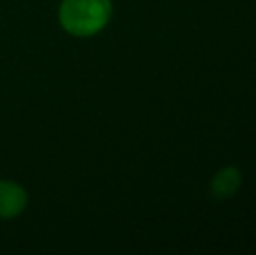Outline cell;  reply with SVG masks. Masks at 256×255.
<instances>
[{
  "mask_svg": "<svg viewBox=\"0 0 256 255\" xmlns=\"http://www.w3.org/2000/svg\"><path fill=\"white\" fill-rule=\"evenodd\" d=\"M110 14V0H63L60 23L70 35L91 37L106 27Z\"/></svg>",
  "mask_w": 256,
  "mask_h": 255,
  "instance_id": "cell-1",
  "label": "cell"
},
{
  "mask_svg": "<svg viewBox=\"0 0 256 255\" xmlns=\"http://www.w3.org/2000/svg\"><path fill=\"white\" fill-rule=\"evenodd\" d=\"M240 185V173L236 168H225L222 170L214 178H212L211 184V194L214 199L222 201L230 197L234 192L239 189Z\"/></svg>",
  "mask_w": 256,
  "mask_h": 255,
  "instance_id": "cell-3",
  "label": "cell"
},
{
  "mask_svg": "<svg viewBox=\"0 0 256 255\" xmlns=\"http://www.w3.org/2000/svg\"><path fill=\"white\" fill-rule=\"evenodd\" d=\"M28 197L24 189L16 182H0V218H14L23 213Z\"/></svg>",
  "mask_w": 256,
  "mask_h": 255,
  "instance_id": "cell-2",
  "label": "cell"
}]
</instances>
